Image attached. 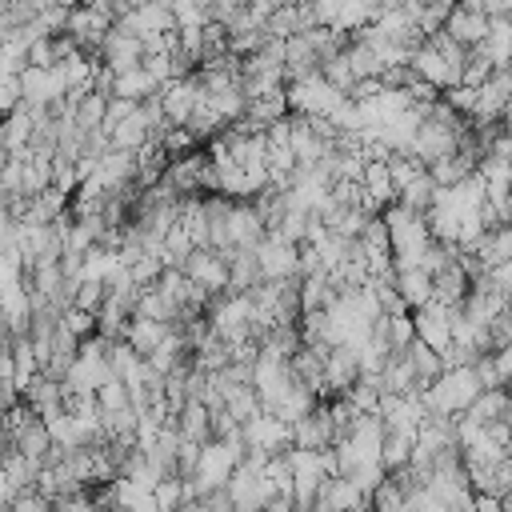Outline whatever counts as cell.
<instances>
[{"label":"cell","mask_w":512,"mask_h":512,"mask_svg":"<svg viewBox=\"0 0 512 512\" xmlns=\"http://www.w3.org/2000/svg\"><path fill=\"white\" fill-rule=\"evenodd\" d=\"M80 4H92V0H80Z\"/></svg>","instance_id":"obj_44"},{"label":"cell","mask_w":512,"mask_h":512,"mask_svg":"<svg viewBox=\"0 0 512 512\" xmlns=\"http://www.w3.org/2000/svg\"><path fill=\"white\" fill-rule=\"evenodd\" d=\"M480 392H484V384H480V376H476V364H452V368H444V372L420 392V400H424L428 412L460 416V412L472 408V400H476Z\"/></svg>","instance_id":"obj_1"},{"label":"cell","mask_w":512,"mask_h":512,"mask_svg":"<svg viewBox=\"0 0 512 512\" xmlns=\"http://www.w3.org/2000/svg\"><path fill=\"white\" fill-rule=\"evenodd\" d=\"M456 4H460V8H472V12H484L488 0H456Z\"/></svg>","instance_id":"obj_41"},{"label":"cell","mask_w":512,"mask_h":512,"mask_svg":"<svg viewBox=\"0 0 512 512\" xmlns=\"http://www.w3.org/2000/svg\"><path fill=\"white\" fill-rule=\"evenodd\" d=\"M264 236H268V224H264L260 208L252 200H232V212H228V244L232 248H256Z\"/></svg>","instance_id":"obj_10"},{"label":"cell","mask_w":512,"mask_h":512,"mask_svg":"<svg viewBox=\"0 0 512 512\" xmlns=\"http://www.w3.org/2000/svg\"><path fill=\"white\" fill-rule=\"evenodd\" d=\"M416 316V336L428 340L436 352H444L452 344V320H456V308L444 304V300H428L424 308L412 312Z\"/></svg>","instance_id":"obj_12"},{"label":"cell","mask_w":512,"mask_h":512,"mask_svg":"<svg viewBox=\"0 0 512 512\" xmlns=\"http://www.w3.org/2000/svg\"><path fill=\"white\" fill-rule=\"evenodd\" d=\"M372 508H380V512H396V508H408V492L392 480V472L372 488Z\"/></svg>","instance_id":"obj_30"},{"label":"cell","mask_w":512,"mask_h":512,"mask_svg":"<svg viewBox=\"0 0 512 512\" xmlns=\"http://www.w3.org/2000/svg\"><path fill=\"white\" fill-rule=\"evenodd\" d=\"M476 96H480V88H472V84H452V88H444V100L456 108V112H464V116H472L476 112Z\"/></svg>","instance_id":"obj_36"},{"label":"cell","mask_w":512,"mask_h":512,"mask_svg":"<svg viewBox=\"0 0 512 512\" xmlns=\"http://www.w3.org/2000/svg\"><path fill=\"white\" fill-rule=\"evenodd\" d=\"M176 424H180V432L188 436V440H212V408L204 404V400H188L180 412H176Z\"/></svg>","instance_id":"obj_23"},{"label":"cell","mask_w":512,"mask_h":512,"mask_svg":"<svg viewBox=\"0 0 512 512\" xmlns=\"http://www.w3.org/2000/svg\"><path fill=\"white\" fill-rule=\"evenodd\" d=\"M492 276H496V284L512 296V260H508V264H500V268H492Z\"/></svg>","instance_id":"obj_40"},{"label":"cell","mask_w":512,"mask_h":512,"mask_svg":"<svg viewBox=\"0 0 512 512\" xmlns=\"http://www.w3.org/2000/svg\"><path fill=\"white\" fill-rule=\"evenodd\" d=\"M404 352H408V360H412V368H416V376H420V384H424V388H428V384L448 368V364H444V356H440L428 340H420V336H416Z\"/></svg>","instance_id":"obj_24"},{"label":"cell","mask_w":512,"mask_h":512,"mask_svg":"<svg viewBox=\"0 0 512 512\" xmlns=\"http://www.w3.org/2000/svg\"><path fill=\"white\" fill-rule=\"evenodd\" d=\"M152 492H156V508H160V512H164V508H180V504L188 500V488H184V476H180V472H176V476H164Z\"/></svg>","instance_id":"obj_34"},{"label":"cell","mask_w":512,"mask_h":512,"mask_svg":"<svg viewBox=\"0 0 512 512\" xmlns=\"http://www.w3.org/2000/svg\"><path fill=\"white\" fill-rule=\"evenodd\" d=\"M192 364L196 368H204V372H220V368H228L232 364V340H224L216 328L192 348Z\"/></svg>","instance_id":"obj_19"},{"label":"cell","mask_w":512,"mask_h":512,"mask_svg":"<svg viewBox=\"0 0 512 512\" xmlns=\"http://www.w3.org/2000/svg\"><path fill=\"white\" fill-rule=\"evenodd\" d=\"M124 28H132L136 36H148V32H172L180 28L176 12H172V0H148V4H136L124 20H116Z\"/></svg>","instance_id":"obj_14"},{"label":"cell","mask_w":512,"mask_h":512,"mask_svg":"<svg viewBox=\"0 0 512 512\" xmlns=\"http://www.w3.org/2000/svg\"><path fill=\"white\" fill-rule=\"evenodd\" d=\"M432 280H436V300H444V304H452V308H460V304H464V296H468V288H472V276L464 272V264H460V260L444 264Z\"/></svg>","instance_id":"obj_18"},{"label":"cell","mask_w":512,"mask_h":512,"mask_svg":"<svg viewBox=\"0 0 512 512\" xmlns=\"http://www.w3.org/2000/svg\"><path fill=\"white\" fill-rule=\"evenodd\" d=\"M244 440H248V448H264V452H284V448L296 444L292 424L284 416L268 412V408L256 412L252 420H244Z\"/></svg>","instance_id":"obj_5"},{"label":"cell","mask_w":512,"mask_h":512,"mask_svg":"<svg viewBox=\"0 0 512 512\" xmlns=\"http://www.w3.org/2000/svg\"><path fill=\"white\" fill-rule=\"evenodd\" d=\"M412 448H416V436H412V432H396V428H388L384 448H380L384 468H388V472H392V468H404V464L412 460Z\"/></svg>","instance_id":"obj_26"},{"label":"cell","mask_w":512,"mask_h":512,"mask_svg":"<svg viewBox=\"0 0 512 512\" xmlns=\"http://www.w3.org/2000/svg\"><path fill=\"white\" fill-rule=\"evenodd\" d=\"M496 72V64H492V56L476 44V48H468V60H464V84H472V88H480L488 76Z\"/></svg>","instance_id":"obj_32"},{"label":"cell","mask_w":512,"mask_h":512,"mask_svg":"<svg viewBox=\"0 0 512 512\" xmlns=\"http://www.w3.org/2000/svg\"><path fill=\"white\" fill-rule=\"evenodd\" d=\"M96 400H100V408L104 412H116V408H128L132 404V388H128V380L124 376H108L100 388H96Z\"/></svg>","instance_id":"obj_28"},{"label":"cell","mask_w":512,"mask_h":512,"mask_svg":"<svg viewBox=\"0 0 512 512\" xmlns=\"http://www.w3.org/2000/svg\"><path fill=\"white\" fill-rule=\"evenodd\" d=\"M184 272L192 276V280H200L208 292H228V280H232V264H228V256L220 252V248H196L192 256H188V264H184Z\"/></svg>","instance_id":"obj_11"},{"label":"cell","mask_w":512,"mask_h":512,"mask_svg":"<svg viewBox=\"0 0 512 512\" xmlns=\"http://www.w3.org/2000/svg\"><path fill=\"white\" fill-rule=\"evenodd\" d=\"M164 84L140 64V68H128V72H116V88H112V96H132V100H148V96H156Z\"/></svg>","instance_id":"obj_22"},{"label":"cell","mask_w":512,"mask_h":512,"mask_svg":"<svg viewBox=\"0 0 512 512\" xmlns=\"http://www.w3.org/2000/svg\"><path fill=\"white\" fill-rule=\"evenodd\" d=\"M340 92H352V84H356V72H352V60H348V52H336V56H328L324 60V68H320Z\"/></svg>","instance_id":"obj_33"},{"label":"cell","mask_w":512,"mask_h":512,"mask_svg":"<svg viewBox=\"0 0 512 512\" xmlns=\"http://www.w3.org/2000/svg\"><path fill=\"white\" fill-rule=\"evenodd\" d=\"M108 100H112V96H104V92H96V88H92V92L76 104V112H72V116H76V124H80V128H88V132H92V128H104Z\"/></svg>","instance_id":"obj_27"},{"label":"cell","mask_w":512,"mask_h":512,"mask_svg":"<svg viewBox=\"0 0 512 512\" xmlns=\"http://www.w3.org/2000/svg\"><path fill=\"white\" fill-rule=\"evenodd\" d=\"M256 260H260V272L264 280H284V276H296L300 272V244L268 232L260 244H256Z\"/></svg>","instance_id":"obj_4"},{"label":"cell","mask_w":512,"mask_h":512,"mask_svg":"<svg viewBox=\"0 0 512 512\" xmlns=\"http://www.w3.org/2000/svg\"><path fill=\"white\" fill-rule=\"evenodd\" d=\"M388 340H392L396 352L408 348V344L416 340V316H412V308H396V312H388Z\"/></svg>","instance_id":"obj_29"},{"label":"cell","mask_w":512,"mask_h":512,"mask_svg":"<svg viewBox=\"0 0 512 512\" xmlns=\"http://www.w3.org/2000/svg\"><path fill=\"white\" fill-rule=\"evenodd\" d=\"M436 180H432V172L424 168L420 176H412L404 188H400V204H408V208H420V212H428L432 208V200H436Z\"/></svg>","instance_id":"obj_25"},{"label":"cell","mask_w":512,"mask_h":512,"mask_svg":"<svg viewBox=\"0 0 512 512\" xmlns=\"http://www.w3.org/2000/svg\"><path fill=\"white\" fill-rule=\"evenodd\" d=\"M360 376H364V364H360V344H352V340L332 344L328 364H324V380H328L332 396H344V392H348V388H352Z\"/></svg>","instance_id":"obj_7"},{"label":"cell","mask_w":512,"mask_h":512,"mask_svg":"<svg viewBox=\"0 0 512 512\" xmlns=\"http://www.w3.org/2000/svg\"><path fill=\"white\" fill-rule=\"evenodd\" d=\"M288 112H292V104H288V84L268 88V92H260V96L248 100V116H252L256 124H272V120H280V116H288Z\"/></svg>","instance_id":"obj_20"},{"label":"cell","mask_w":512,"mask_h":512,"mask_svg":"<svg viewBox=\"0 0 512 512\" xmlns=\"http://www.w3.org/2000/svg\"><path fill=\"white\" fill-rule=\"evenodd\" d=\"M268 32H272V36H284V40L300 32V8H296V0H284V4L268 16Z\"/></svg>","instance_id":"obj_31"},{"label":"cell","mask_w":512,"mask_h":512,"mask_svg":"<svg viewBox=\"0 0 512 512\" xmlns=\"http://www.w3.org/2000/svg\"><path fill=\"white\" fill-rule=\"evenodd\" d=\"M68 16H72V8H64V4H48L36 20L44 24L48 36H60V32H68Z\"/></svg>","instance_id":"obj_38"},{"label":"cell","mask_w":512,"mask_h":512,"mask_svg":"<svg viewBox=\"0 0 512 512\" xmlns=\"http://www.w3.org/2000/svg\"><path fill=\"white\" fill-rule=\"evenodd\" d=\"M292 436H296V444H304V448H332L336 444V420H332V408L328 404H316L312 412H304L296 424H292Z\"/></svg>","instance_id":"obj_13"},{"label":"cell","mask_w":512,"mask_h":512,"mask_svg":"<svg viewBox=\"0 0 512 512\" xmlns=\"http://www.w3.org/2000/svg\"><path fill=\"white\" fill-rule=\"evenodd\" d=\"M20 104H24V80L4 72V84H0V108H4V116L16 112Z\"/></svg>","instance_id":"obj_39"},{"label":"cell","mask_w":512,"mask_h":512,"mask_svg":"<svg viewBox=\"0 0 512 512\" xmlns=\"http://www.w3.org/2000/svg\"><path fill=\"white\" fill-rule=\"evenodd\" d=\"M504 124L512 128V96H508V108H504Z\"/></svg>","instance_id":"obj_42"},{"label":"cell","mask_w":512,"mask_h":512,"mask_svg":"<svg viewBox=\"0 0 512 512\" xmlns=\"http://www.w3.org/2000/svg\"><path fill=\"white\" fill-rule=\"evenodd\" d=\"M460 44H468V48H476V44H484V36L492 32V20H488V12H472V8H452L448 12V24H444Z\"/></svg>","instance_id":"obj_16"},{"label":"cell","mask_w":512,"mask_h":512,"mask_svg":"<svg viewBox=\"0 0 512 512\" xmlns=\"http://www.w3.org/2000/svg\"><path fill=\"white\" fill-rule=\"evenodd\" d=\"M456 4L452 0H428L424 8H420V28L432 36V32H440L444 24H448V12H452Z\"/></svg>","instance_id":"obj_35"},{"label":"cell","mask_w":512,"mask_h":512,"mask_svg":"<svg viewBox=\"0 0 512 512\" xmlns=\"http://www.w3.org/2000/svg\"><path fill=\"white\" fill-rule=\"evenodd\" d=\"M396 292H400V300L416 312V308H424L428 300H436V280H432L428 268H396Z\"/></svg>","instance_id":"obj_15"},{"label":"cell","mask_w":512,"mask_h":512,"mask_svg":"<svg viewBox=\"0 0 512 512\" xmlns=\"http://www.w3.org/2000/svg\"><path fill=\"white\" fill-rule=\"evenodd\" d=\"M380 4H384V8H400L404 0H380Z\"/></svg>","instance_id":"obj_43"},{"label":"cell","mask_w":512,"mask_h":512,"mask_svg":"<svg viewBox=\"0 0 512 512\" xmlns=\"http://www.w3.org/2000/svg\"><path fill=\"white\" fill-rule=\"evenodd\" d=\"M20 80H24V100H28V104H36V108H48L52 100L68 96V80H64L60 64H52V68L28 64V68L20 72Z\"/></svg>","instance_id":"obj_9"},{"label":"cell","mask_w":512,"mask_h":512,"mask_svg":"<svg viewBox=\"0 0 512 512\" xmlns=\"http://www.w3.org/2000/svg\"><path fill=\"white\" fill-rule=\"evenodd\" d=\"M412 68H416V76H424V80H432L440 92L444 88H452V84H460L464 80V64L460 60H452V56H444L432 40H424L416 52H412V60H408Z\"/></svg>","instance_id":"obj_3"},{"label":"cell","mask_w":512,"mask_h":512,"mask_svg":"<svg viewBox=\"0 0 512 512\" xmlns=\"http://www.w3.org/2000/svg\"><path fill=\"white\" fill-rule=\"evenodd\" d=\"M112 16L108 12H100V8H92V4H76L72 8V16H68V32L80 40V48L84 52H92V56H100V44H104V36L112 32Z\"/></svg>","instance_id":"obj_8"},{"label":"cell","mask_w":512,"mask_h":512,"mask_svg":"<svg viewBox=\"0 0 512 512\" xmlns=\"http://www.w3.org/2000/svg\"><path fill=\"white\" fill-rule=\"evenodd\" d=\"M28 64H40V68H52L60 64V52H56V36H40L28 44Z\"/></svg>","instance_id":"obj_37"},{"label":"cell","mask_w":512,"mask_h":512,"mask_svg":"<svg viewBox=\"0 0 512 512\" xmlns=\"http://www.w3.org/2000/svg\"><path fill=\"white\" fill-rule=\"evenodd\" d=\"M476 256L484 260L488 272L500 268V264H508V260H512V224H496V228H488V236L480 240Z\"/></svg>","instance_id":"obj_21"},{"label":"cell","mask_w":512,"mask_h":512,"mask_svg":"<svg viewBox=\"0 0 512 512\" xmlns=\"http://www.w3.org/2000/svg\"><path fill=\"white\" fill-rule=\"evenodd\" d=\"M144 36H136L132 28H124V24H112V32L104 36V44H100V60L108 64V68H116V72H128V68H140L144 64Z\"/></svg>","instance_id":"obj_6"},{"label":"cell","mask_w":512,"mask_h":512,"mask_svg":"<svg viewBox=\"0 0 512 512\" xmlns=\"http://www.w3.org/2000/svg\"><path fill=\"white\" fill-rule=\"evenodd\" d=\"M344 96H348V92H340L324 72H312V76L288 84V104H292V112H308V116H332V112L344 104Z\"/></svg>","instance_id":"obj_2"},{"label":"cell","mask_w":512,"mask_h":512,"mask_svg":"<svg viewBox=\"0 0 512 512\" xmlns=\"http://www.w3.org/2000/svg\"><path fill=\"white\" fill-rule=\"evenodd\" d=\"M124 336L132 340V348H140V352L148 356V352H156V348L172 336V324H168V320H156V316H140V312H136V316L128 320V332H124Z\"/></svg>","instance_id":"obj_17"}]
</instances>
